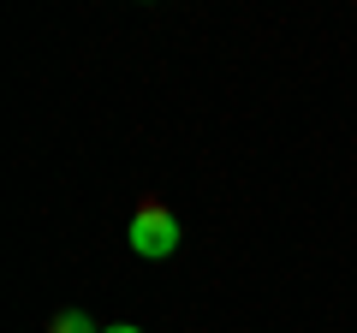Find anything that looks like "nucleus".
I'll use <instances>...</instances> for the list:
<instances>
[{
	"mask_svg": "<svg viewBox=\"0 0 357 333\" xmlns=\"http://www.w3.org/2000/svg\"><path fill=\"white\" fill-rule=\"evenodd\" d=\"M131 250H137L143 262H161L178 250V215L167 203H155V196H143L137 208H131Z\"/></svg>",
	"mask_w": 357,
	"mask_h": 333,
	"instance_id": "obj_1",
	"label": "nucleus"
},
{
	"mask_svg": "<svg viewBox=\"0 0 357 333\" xmlns=\"http://www.w3.org/2000/svg\"><path fill=\"white\" fill-rule=\"evenodd\" d=\"M54 333H102V327H96L84 309H66V316H54Z\"/></svg>",
	"mask_w": 357,
	"mask_h": 333,
	"instance_id": "obj_2",
	"label": "nucleus"
},
{
	"mask_svg": "<svg viewBox=\"0 0 357 333\" xmlns=\"http://www.w3.org/2000/svg\"><path fill=\"white\" fill-rule=\"evenodd\" d=\"M102 333H143V327H131V321H119V327H102Z\"/></svg>",
	"mask_w": 357,
	"mask_h": 333,
	"instance_id": "obj_3",
	"label": "nucleus"
}]
</instances>
